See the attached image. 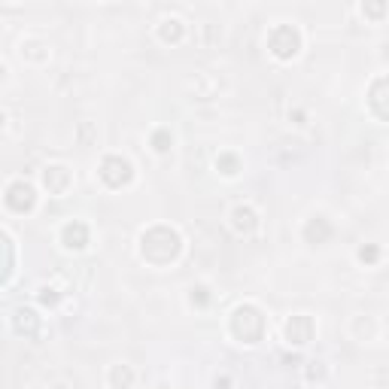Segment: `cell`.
I'll list each match as a JSON object with an SVG mask.
<instances>
[{
	"label": "cell",
	"mask_w": 389,
	"mask_h": 389,
	"mask_svg": "<svg viewBox=\"0 0 389 389\" xmlns=\"http://www.w3.org/2000/svg\"><path fill=\"white\" fill-rule=\"evenodd\" d=\"M262 329H265V319L258 316V310L240 307L238 314H234V332H238V338H243L247 344H256Z\"/></svg>",
	"instance_id": "6da1fadb"
},
{
	"label": "cell",
	"mask_w": 389,
	"mask_h": 389,
	"mask_svg": "<svg viewBox=\"0 0 389 389\" xmlns=\"http://www.w3.org/2000/svg\"><path fill=\"white\" fill-rule=\"evenodd\" d=\"M271 49H274V55H280V58H292L295 52H298V30L289 28V25H280L271 34Z\"/></svg>",
	"instance_id": "7a4b0ae2"
},
{
	"label": "cell",
	"mask_w": 389,
	"mask_h": 389,
	"mask_svg": "<svg viewBox=\"0 0 389 389\" xmlns=\"http://www.w3.org/2000/svg\"><path fill=\"white\" fill-rule=\"evenodd\" d=\"M101 177L110 182V186H122V182L131 180V164H128L125 158H119V155H110L104 162V167H101Z\"/></svg>",
	"instance_id": "3957f363"
},
{
	"label": "cell",
	"mask_w": 389,
	"mask_h": 389,
	"mask_svg": "<svg viewBox=\"0 0 389 389\" xmlns=\"http://www.w3.org/2000/svg\"><path fill=\"white\" fill-rule=\"evenodd\" d=\"M6 204H10L12 210H28L30 204H34V189H30L28 182H15V186H10Z\"/></svg>",
	"instance_id": "277c9868"
},
{
	"label": "cell",
	"mask_w": 389,
	"mask_h": 389,
	"mask_svg": "<svg viewBox=\"0 0 389 389\" xmlns=\"http://www.w3.org/2000/svg\"><path fill=\"white\" fill-rule=\"evenodd\" d=\"M310 334H314V323H310L307 316H295L292 323L286 325V338L292 341V344H307Z\"/></svg>",
	"instance_id": "5b68a950"
},
{
	"label": "cell",
	"mask_w": 389,
	"mask_h": 389,
	"mask_svg": "<svg viewBox=\"0 0 389 389\" xmlns=\"http://www.w3.org/2000/svg\"><path fill=\"white\" fill-rule=\"evenodd\" d=\"M86 240H88V228L82 222H73V225L64 228V243L67 247H86Z\"/></svg>",
	"instance_id": "8992f818"
},
{
	"label": "cell",
	"mask_w": 389,
	"mask_h": 389,
	"mask_svg": "<svg viewBox=\"0 0 389 389\" xmlns=\"http://www.w3.org/2000/svg\"><path fill=\"white\" fill-rule=\"evenodd\" d=\"M46 186H52L55 192L67 186V171L64 167H52V171H46Z\"/></svg>",
	"instance_id": "52a82bcc"
},
{
	"label": "cell",
	"mask_w": 389,
	"mask_h": 389,
	"mask_svg": "<svg viewBox=\"0 0 389 389\" xmlns=\"http://www.w3.org/2000/svg\"><path fill=\"white\" fill-rule=\"evenodd\" d=\"M234 225H238V228H247V231H249V228L256 225V213L247 210V207H238V210H234Z\"/></svg>",
	"instance_id": "ba28073f"
},
{
	"label": "cell",
	"mask_w": 389,
	"mask_h": 389,
	"mask_svg": "<svg viewBox=\"0 0 389 389\" xmlns=\"http://www.w3.org/2000/svg\"><path fill=\"white\" fill-rule=\"evenodd\" d=\"M167 25H171V28H162V37H164V40H171V37L177 40V37H180V21H167Z\"/></svg>",
	"instance_id": "9c48e42d"
},
{
	"label": "cell",
	"mask_w": 389,
	"mask_h": 389,
	"mask_svg": "<svg viewBox=\"0 0 389 389\" xmlns=\"http://www.w3.org/2000/svg\"><path fill=\"white\" fill-rule=\"evenodd\" d=\"M362 262H374V258H377V249H362Z\"/></svg>",
	"instance_id": "30bf717a"
},
{
	"label": "cell",
	"mask_w": 389,
	"mask_h": 389,
	"mask_svg": "<svg viewBox=\"0 0 389 389\" xmlns=\"http://www.w3.org/2000/svg\"><path fill=\"white\" fill-rule=\"evenodd\" d=\"M155 143H158V146H155V149H162V152L167 149V146H164V143H167V137H164V134H158V137H155Z\"/></svg>",
	"instance_id": "8fae6325"
}]
</instances>
